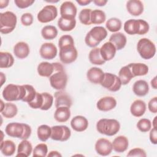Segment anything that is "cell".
<instances>
[{
  "label": "cell",
  "instance_id": "obj_1",
  "mask_svg": "<svg viewBox=\"0 0 157 157\" xmlns=\"http://www.w3.org/2000/svg\"><path fill=\"white\" fill-rule=\"evenodd\" d=\"M31 131L29 125L17 122L10 123L5 128V132L7 136L22 140L28 139L31 134Z\"/></svg>",
  "mask_w": 157,
  "mask_h": 157
},
{
  "label": "cell",
  "instance_id": "obj_2",
  "mask_svg": "<svg viewBox=\"0 0 157 157\" xmlns=\"http://www.w3.org/2000/svg\"><path fill=\"white\" fill-rule=\"evenodd\" d=\"M124 31L129 35H144L149 31L148 23L142 19H130L125 21L123 26Z\"/></svg>",
  "mask_w": 157,
  "mask_h": 157
},
{
  "label": "cell",
  "instance_id": "obj_3",
  "mask_svg": "<svg viewBox=\"0 0 157 157\" xmlns=\"http://www.w3.org/2000/svg\"><path fill=\"white\" fill-rule=\"evenodd\" d=\"M120 129L119 121L115 119H100L96 123V129L101 134L108 136L115 135Z\"/></svg>",
  "mask_w": 157,
  "mask_h": 157
},
{
  "label": "cell",
  "instance_id": "obj_4",
  "mask_svg": "<svg viewBox=\"0 0 157 157\" xmlns=\"http://www.w3.org/2000/svg\"><path fill=\"white\" fill-rule=\"evenodd\" d=\"M107 36V31L102 26H94L86 34L85 42L87 46L94 48L105 39Z\"/></svg>",
  "mask_w": 157,
  "mask_h": 157
},
{
  "label": "cell",
  "instance_id": "obj_5",
  "mask_svg": "<svg viewBox=\"0 0 157 157\" xmlns=\"http://www.w3.org/2000/svg\"><path fill=\"white\" fill-rule=\"evenodd\" d=\"M2 95L3 98L9 102L22 101L25 95V86L9 84L4 88Z\"/></svg>",
  "mask_w": 157,
  "mask_h": 157
},
{
  "label": "cell",
  "instance_id": "obj_6",
  "mask_svg": "<svg viewBox=\"0 0 157 157\" xmlns=\"http://www.w3.org/2000/svg\"><path fill=\"white\" fill-rule=\"evenodd\" d=\"M17 17L10 11H6L0 13V32L7 34L12 32L16 27Z\"/></svg>",
  "mask_w": 157,
  "mask_h": 157
},
{
  "label": "cell",
  "instance_id": "obj_7",
  "mask_svg": "<svg viewBox=\"0 0 157 157\" xmlns=\"http://www.w3.org/2000/svg\"><path fill=\"white\" fill-rule=\"evenodd\" d=\"M137 50L143 59H150L155 55L156 46L150 39L142 38L137 42Z\"/></svg>",
  "mask_w": 157,
  "mask_h": 157
},
{
  "label": "cell",
  "instance_id": "obj_8",
  "mask_svg": "<svg viewBox=\"0 0 157 157\" xmlns=\"http://www.w3.org/2000/svg\"><path fill=\"white\" fill-rule=\"evenodd\" d=\"M37 70L38 74L44 77H50L55 72L64 71L61 64L59 63H50L46 61L41 62L37 66Z\"/></svg>",
  "mask_w": 157,
  "mask_h": 157
},
{
  "label": "cell",
  "instance_id": "obj_9",
  "mask_svg": "<svg viewBox=\"0 0 157 157\" xmlns=\"http://www.w3.org/2000/svg\"><path fill=\"white\" fill-rule=\"evenodd\" d=\"M100 85L108 90L113 92L118 91L122 84L119 77L112 73L105 72Z\"/></svg>",
  "mask_w": 157,
  "mask_h": 157
},
{
  "label": "cell",
  "instance_id": "obj_10",
  "mask_svg": "<svg viewBox=\"0 0 157 157\" xmlns=\"http://www.w3.org/2000/svg\"><path fill=\"white\" fill-rule=\"evenodd\" d=\"M59 56L63 64H71L76 60L78 52L74 45H67L59 48Z\"/></svg>",
  "mask_w": 157,
  "mask_h": 157
},
{
  "label": "cell",
  "instance_id": "obj_11",
  "mask_svg": "<svg viewBox=\"0 0 157 157\" xmlns=\"http://www.w3.org/2000/svg\"><path fill=\"white\" fill-rule=\"evenodd\" d=\"M57 15V8L53 5H47L39 12L37 18L39 22L46 23L55 20Z\"/></svg>",
  "mask_w": 157,
  "mask_h": 157
},
{
  "label": "cell",
  "instance_id": "obj_12",
  "mask_svg": "<svg viewBox=\"0 0 157 157\" xmlns=\"http://www.w3.org/2000/svg\"><path fill=\"white\" fill-rule=\"evenodd\" d=\"M52 133L50 138L56 141L65 142L67 140L71 135L70 129L65 125H56L51 127Z\"/></svg>",
  "mask_w": 157,
  "mask_h": 157
},
{
  "label": "cell",
  "instance_id": "obj_13",
  "mask_svg": "<svg viewBox=\"0 0 157 157\" xmlns=\"http://www.w3.org/2000/svg\"><path fill=\"white\" fill-rule=\"evenodd\" d=\"M49 80L50 85L53 88L58 91L63 90L66 86L67 75L64 71L56 72L49 77Z\"/></svg>",
  "mask_w": 157,
  "mask_h": 157
},
{
  "label": "cell",
  "instance_id": "obj_14",
  "mask_svg": "<svg viewBox=\"0 0 157 157\" xmlns=\"http://www.w3.org/2000/svg\"><path fill=\"white\" fill-rule=\"evenodd\" d=\"M112 144L107 139H99L95 144V150L101 156H108L112 153Z\"/></svg>",
  "mask_w": 157,
  "mask_h": 157
},
{
  "label": "cell",
  "instance_id": "obj_15",
  "mask_svg": "<svg viewBox=\"0 0 157 157\" xmlns=\"http://www.w3.org/2000/svg\"><path fill=\"white\" fill-rule=\"evenodd\" d=\"M77 12V7L71 1H65L60 6V15L63 18L74 19Z\"/></svg>",
  "mask_w": 157,
  "mask_h": 157
},
{
  "label": "cell",
  "instance_id": "obj_16",
  "mask_svg": "<svg viewBox=\"0 0 157 157\" xmlns=\"http://www.w3.org/2000/svg\"><path fill=\"white\" fill-rule=\"evenodd\" d=\"M39 53L40 56L45 59H52L56 57L58 50L55 45L52 42H46L40 46Z\"/></svg>",
  "mask_w": 157,
  "mask_h": 157
},
{
  "label": "cell",
  "instance_id": "obj_17",
  "mask_svg": "<svg viewBox=\"0 0 157 157\" xmlns=\"http://www.w3.org/2000/svg\"><path fill=\"white\" fill-rule=\"evenodd\" d=\"M117 105V101L112 96H105L101 98L96 104L98 110L107 112L113 109Z\"/></svg>",
  "mask_w": 157,
  "mask_h": 157
},
{
  "label": "cell",
  "instance_id": "obj_18",
  "mask_svg": "<svg viewBox=\"0 0 157 157\" xmlns=\"http://www.w3.org/2000/svg\"><path fill=\"white\" fill-rule=\"evenodd\" d=\"M55 105L56 108L61 106H66L71 107L72 104V101L70 96L66 92L59 90L55 93Z\"/></svg>",
  "mask_w": 157,
  "mask_h": 157
},
{
  "label": "cell",
  "instance_id": "obj_19",
  "mask_svg": "<svg viewBox=\"0 0 157 157\" xmlns=\"http://www.w3.org/2000/svg\"><path fill=\"white\" fill-rule=\"evenodd\" d=\"M116 52L115 47L109 41L105 42L100 48L101 55L105 61L112 59L116 54Z\"/></svg>",
  "mask_w": 157,
  "mask_h": 157
},
{
  "label": "cell",
  "instance_id": "obj_20",
  "mask_svg": "<svg viewBox=\"0 0 157 157\" xmlns=\"http://www.w3.org/2000/svg\"><path fill=\"white\" fill-rule=\"evenodd\" d=\"M104 72L97 67H93L89 69L86 73L87 79L93 84H100L103 79Z\"/></svg>",
  "mask_w": 157,
  "mask_h": 157
},
{
  "label": "cell",
  "instance_id": "obj_21",
  "mask_svg": "<svg viewBox=\"0 0 157 157\" xmlns=\"http://www.w3.org/2000/svg\"><path fill=\"white\" fill-rule=\"evenodd\" d=\"M71 128L77 132L85 131L88 126V121L83 116L77 115L71 121Z\"/></svg>",
  "mask_w": 157,
  "mask_h": 157
},
{
  "label": "cell",
  "instance_id": "obj_22",
  "mask_svg": "<svg viewBox=\"0 0 157 157\" xmlns=\"http://www.w3.org/2000/svg\"><path fill=\"white\" fill-rule=\"evenodd\" d=\"M126 6L128 12L133 16H139L144 12V4L139 0H129Z\"/></svg>",
  "mask_w": 157,
  "mask_h": 157
},
{
  "label": "cell",
  "instance_id": "obj_23",
  "mask_svg": "<svg viewBox=\"0 0 157 157\" xmlns=\"http://www.w3.org/2000/svg\"><path fill=\"white\" fill-rule=\"evenodd\" d=\"M112 144L113 150L117 153H123L125 151L129 145L128 139L124 136H119L115 137Z\"/></svg>",
  "mask_w": 157,
  "mask_h": 157
},
{
  "label": "cell",
  "instance_id": "obj_24",
  "mask_svg": "<svg viewBox=\"0 0 157 157\" xmlns=\"http://www.w3.org/2000/svg\"><path fill=\"white\" fill-rule=\"evenodd\" d=\"M147 105L145 102L140 99L135 100L131 105L130 112L136 117H142L146 111Z\"/></svg>",
  "mask_w": 157,
  "mask_h": 157
},
{
  "label": "cell",
  "instance_id": "obj_25",
  "mask_svg": "<svg viewBox=\"0 0 157 157\" xmlns=\"http://www.w3.org/2000/svg\"><path fill=\"white\" fill-rule=\"evenodd\" d=\"M129 67L133 77L137 76L145 75L148 72V67L147 65L141 63H133L128 64Z\"/></svg>",
  "mask_w": 157,
  "mask_h": 157
},
{
  "label": "cell",
  "instance_id": "obj_26",
  "mask_svg": "<svg viewBox=\"0 0 157 157\" xmlns=\"http://www.w3.org/2000/svg\"><path fill=\"white\" fill-rule=\"evenodd\" d=\"M109 42L114 45L117 50H120L125 47L127 42V39L126 36L122 33L117 32L110 36Z\"/></svg>",
  "mask_w": 157,
  "mask_h": 157
},
{
  "label": "cell",
  "instance_id": "obj_27",
  "mask_svg": "<svg viewBox=\"0 0 157 157\" xmlns=\"http://www.w3.org/2000/svg\"><path fill=\"white\" fill-rule=\"evenodd\" d=\"M29 45L25 42H18L13 47V53L19 59L26 58L29 55Z\"/></svg>",
  "mask_w": 157,
  "mask_h": 157
},
{
  "label": "cell",
  "instance_id": "obj_28",
  "mask_svg": "<svg viewBox=\"0 0 157 157\" xmlns=\"http://www.w3.org/2000/svg\"><path fill=\"white\" fill-rule=\"evenodd\" d=\"M132 91L137 96H145L148 93L149 85L145 80H139L135 82L133 84Z\"/></svg>",
  "mask_w": 157,
  "mask_h": 157
},
{
  "label": "cell",
  "instance_id": "obj_29",
  "mask_svg": "<svg viewBox=\"0 0 157 157\" xmlns=\"http://www.w3.org/2000/svg\"><path fill=\"white\" fill-rule=\"evenodd\" d=\"M71 117V110L69 107L61 106L56 108L54 113V118L56 121L59 123L67 121Z\"/></svg>",
  "mask_w": 157,
  "mask_h": 157
},
{
  "label": "cell",
  "instance_id": "obj_30",
  "mask_svg": "<svg viewBox=\"0 0 157 157\" xmlns=\"http://www.w3.org/2000/svg\"><path fill=\"white\" fill-rule=\"evenodd\" d=\"M33 151V146L31 143L27 139L22 140L18 145L17 154L16 156H29Z\"/></svg>",
  "mask_w": 157,
  "mask_h": 157
},
{
  "label": "cell",
  "instance_id": "obj_31",
  "mask_svg": "<svg viewBox=\"0 0 157 157\" xmlns=\"http://www.w3.org/2000/svg\"><path fill=\"white\" fill-rule=\"evenodd\" d=\"M0 150L4 155L6 156H10L13 155L15 152L16 146L12 140H2L1 142Z\"/></svg>",
  "mask_w": 157,
  "mask_h": 157
},
{
  "label": "cell",
  "instance_id": "obj_32",
  "mask_svg": "<svg viewBox=\"0 0 157 157\" xmlns=\"http://www.w3.org/2000/svg\"><path fill=\"white\" fill-rule=\"evenodd\" d=\"M58 26L63 31H71L76 26L75 19H67L60 17L58 20Z\"/></svg>",
  "mask_w": 157,
  "mask_h": 157
},
{
  "label": "cell",
  "instance_id": "obj_33",
  "mask_svg": "<svg viewBox=\"0 0 157 157\" xmlns=\"http://www.w3.org/2000/svg\"><path fill=\"white\" fill-rule=\"evenodd\" d=\"M88 58L90 63L93 64L102 65L105 63L101 55L100 48L98 47H94L91 50L89 53Z\"/></svg>",
  "mask_w": 157,
  "mask_h": 157
},
{
  "label": "cell",
  "instance_id": "obj_34",
  "mask_svg": "<svg viewBox=\"0 0 157 157\" xmlns=\"http://www.w3.org/2000/svg\"><path fill=\"white\" fill-rule=\"evenodd\" d=\"M14 58L12 55L7 52H0V67L9 68L13 66Z\"/></svg>",
  "mask_w": 157,
  "mask_h": 157
},
{
  "label": "cell",
  "instance_id": "obj_35",
  "mask_svg": "<svg viewBox=\"0 0 157 157\" xmlns=\"http://www.w3.org/2000/svg\"><path fill=\"white\" fill-rule=\"evenodd\" d=\"M41 35L45 40H52L57 36L58 30L54 26L47 25L42 28L41 30Z\"/></svg>",
  "mask_w": 157,
  "mask_h": 157
},
{
  "label": "cell",
  "instance_id": "obj_36",
  "mask_svg": "<svg viewBox=\"0 0 157 157\" xmlns=\"http://www.w3.org/2000/svg\"><path fill=\"white\" fill-rule=\"evenodd\" d=\"M52 133L51 127L47 124H42L37 128V134L38 139L42 142L47 141L50 138Z\"/></svg>",
  "mask_w": 157,
  "mask_h": 157
},
{
  "label": "cell",
  "instance_id": "obj_37",
  "mask_svg": "<svg viewBox=\"0 0 157 157\" xmlns=\"http://www.w3.org/2000/svg\"><path fill=\"white\" fill-rule=\"evenodd\" d=\"M18 112L17 105L11 102L5 103L3 110L1 112L2 115L6 118H12L14 117Z\"/></svg>",
  "mask_w": 157,
  "mask_h": 157
},
{
  "label": "cell",
  "instance_id": "obj_38",
  "mask_svg": "<svg viewBox=\"0 0 157 157\" xmlns=\"http://www.w3.org/2000/svg\"><path fill=\"white\" fill-rule=\"evenodd\" d=\"M118 77L121 80V84L123 85L129 83L131 80L134 78L128 65L123 66L120 69L118 72Z\"/></svg>",
  "mask_w": 157,
  "mask_h": 157
},
{
  "label": "cell",
  "instance_id": "obj_39",
  "mask_svg": "<svg viewBox=\"0 0 157 157\" xmlns=\"http://www.w3.org/2000/svg\"><path fill=\"white\" fill-rule=\"evenodd\" d=\"M106 19V15L104 11L99 9H95L91 13V24L100 25L103 23Z\"/></svg>",
  "mask_w": 157,
  "mask_h": 157
},
{
  "label": "cell",
  "instance_id": "obj_40",
  "mask_svg": "<svg viewBox=\"0 0 157 157\" xmlns=\"http://www.w3.org/2000/svg\"><path fill=\"white\" fill-rule=\"evenodd\" d=\"M121 21L119 18L115 17L110 18L105 23L106 28L109 31L112 33H117L119 30L121 29Z\"/></svg>",
  "mask_w": 157,
  "mask_h": 157
},
{
  "label": "cell",
  "instance_id": "obj_41",
  "mask_svg": "<svg viewBox=\"0 0 157 157\" xmlns=\"http://www.w3.org/2000/svg\"><path fill=\"white\" fill-rule=\"evenodd\" d=\"M24 86L25 88V95L22 101L28 104L34 100L37 92L34 88L31 85H24Z\"/></svg>",
  "mask_w": 157,
  "mask_h": 157
},
{
  "label": "cell",
  "instance_id": "obj_42",
  "mask_svg": "<svg viewBox=\"0 0 157 157\" xmlns=\"http://www.w3.org/2000/svg\"><path fill=\"white\" fill-rule=\"evenodd\" d=\"M92 10L90 9H83L81 10L78 15V19L81 23L85 25H90L91 13Z\"/></svg>",
  "mask_w": 157,
  "mask_h": 157
},
{
  "label": "cell",
  "instance_id": "obj_43",
  "mask_svg": "<svg viewBox=\"0 0 157 157\" xmlns=\"http://www.w3.org/2000/svg\"><path fill=\"white\" fill-rule=\"evenodd\" d=\"M48 153V147L45 144L41 143L37 144L34 148L33 156H47Z\"/></svg>",
  "mask_w": 157,
  "mask_h": 157
},
{
  "label": "cell",
  "instance_id": "obj_44",
  "mask_svg": "<svg viewBox=\"0 0 157 157\" xmlns=\"http://www.w3.org/2000/svg\"><path fill=\"white\" fill-rule=\"evenodd\" d=\"M43 96V105L41 107V110H47L50 109L53 103V96L47 92L42 93Z\"/></svg>",
  "mask_w": 157,
  "mask_h": 157
},
{
  "label": "cell",
  "instance_id": "obj_45",
  "mask_svg": "<svg viewBox=\"0 0 157 157\" xmlns=\"http://www.w3.org/2000/svg\"><path fill=\"white\" fill-rule=\"evenodd\" d=\"M136 126L140 131L142 132H147L151 129V123L149 119L141 118L138 121Z\"/></svg>",
  "mask_w": 157,
  "mask_h": 157
},
{
  "label": "cell",
  "instance_id": "obj_46",
  "mask_svg": "<svg viewBox=\"0 0 157 157\" xmlns=\"http://www.w3.org/2000/svg\"><path fill=\"white\" fill-rule=\"evenodd\" d=\"M43 96L41 93H36V96L34 100L31 101V102L28 103V105H29L30 107L34 109H41L42 105H43Z\"/></svg>",
  "mask_w": 157,
  "mask_h": 157
},
{
  "label": "cell",
  "instance_id": "obj_47",
  "mask_svg": "<svg viewBox=\"0 0 157 157\" xmlns=\"http://www.w3.org/2000/svg\"><path fill=\"white\" fill-rule=\"evenodd\" d=\"M71 45H74V41L71 36L65 34L60 37L58 41L59 48H61L63 47Z\"/></svg>",
  "mask_w": 157,
  "mask_h": 157
},
{
  "label": "cell",
  "instance_id": "obj_48",
  "mask_svg": "<svg viewBox=\"0 0 157 157\" xmlns=\"http://www.w3.org/2000/svg\"><path fill=\"white\" fill-rule=\"evenodd\" d=\"M20 20L23 25L28 26L33 24L34 18L31 13H25L21 15Z\"/></svg>",
  "mask_w": 157,
  "mask_h": 157
},
{
  "label": "cell",
  "instance_id": "obj_49",
  "mask_svg": "<svg viewBox=\"0 0 157 157\" xmlns=\"http://www.w3.org/2000/svg\"><path fill=\"white\" fill-rule=\"evenodd\" d=\"M127 156H142L146 157L147 154L145 151L140 148H134L129 150L127 154Z\"/></svg>",
  "mask_w": 157,
  "mask_h": 157
},
{
  "label": "cell",
  "instance_id": "obj_50",
  "mask_svg": "<svg viewBox=\"0 0 157 157\" xmlns=\"http://www.w3.org/2000/svg\"><path fill=\"white\" fill-rule=\"evenodd\" d=\"M34 0H14V3L20 9H25L31 6Z\"/></svg>",
  "mask_w": 157,
  "mask_h": 157
},
{
  "label": "cell",
  "instance_id": "obj_51",
  "mask_svg": "<svg viewBox=\"0 0 157 157\" xmlns=\"http://www.w3.org/2000/svg\"><path fill=\"white\" fill-rule=\"evenodd\" d=\"M148 108L150 112L153 113H157V97L155 96L150 100L148 104Z\"/></svg>",
  "mask_w": 157,
  "mask_h": 157
},
{
  "label": "cell",
  "instance_id": "obj_52",
  "mask_svg": "<svg viewBox=\"0 0 157 157\" xmlns=\"http://www.w3.org/2000/svg\"><path fill=\"white\" fill-rule=\"evenodd\" d=\"M150 140L153 144L156 145L157 144V130L156 128H153L150 129L149 134Z\"/></svg>",
  "mask_w": 157,
  "mask_h": 157
},
{
  "label": "cell",
  "instance_id": "obj_53",
  "mask_svg": "<svg viewBox=\"0 0 157 157\" xmlns=\"http://www.w3.org/2000/svg\"><path fill=\"white\" fill-rule=\"evenodd\" d=\"M93 2L96 6L101 7V6H104L107 4V0H93Z\"/></svg>",
  "mask_w": 157,
  "mask_h": 157
},
{
  "label": "cell",
  "instance_id": "obj_54",
  "mask_svg": "<svg viewBox=\"0 0 157 157\" xmlns=\"http://www.w3.org/2000/svg\"><path fill=\"white\" fill-rule=\"evenodd\" d=\"M76 2L81 6H86L88 5L89 4H90L91 2H93V1L91 0H76Z\"/></svg>",
  "mask_w": 157,
  "mask_h": 157
},
{
  "label": "cell",
  "instance_id": "obj_55",
  "mask_svg": "<svg viewBox=\"0 0 157 157\" xmlns=\"http://www.w3.org/2000/svg\"><path fill=\"white\" fill-rule=\"evenodd\" d=\"M61 154H60L58 151H50V153L47 155V156L48 157H50V156H52V157H55V156H56V157H59V156H61Z\"/></svg>",
  "mask_w": 157,
  "mask_h": 157
},
{
  "label": "cell",
  "instance_id": "obj_56",
  "mask_svg": "<svg viewBox=\"0 0 157 157\" xmlns=\"http://www.w3.org/2000/svg\"><path fill=\"white\" fill-rule=\"evenodd\" d=\"M9 0H1L0 1V9H2L3 8L6 7L9 4Z\"/></svg>",
  "mask_w": 157,
  "mask_h": 157
},
{
  "label": "cell",
  "instance_id": "obj_57",
  "mask_svg": "<svg viewBox=\"0 0 157 157\" xmlns=\"http://www.w3.org/2000/svg\"><path fill=\"white\" fill-rule=\"evenodd\" d=\"M157 77L155 76L152 80H151V86L154 89H157Z\"/></svg>",
  "mask_w": 157,
  "mask_h": 157
},
{
  "label": "cell",
  "instance_id": "obj_58",
  "mask_svg": "<svg viewBox=\"0 0 157 157\" xmlns=\"http://www.w3.org/2000/svg\"><path fill=\"white\" fill-rule=\"evenodd\" d=\"M1 86H2V85L4 84V83L6 82V75L2 73V72H1Z\"/></svg>",
  "mask_w": 157,
  "mask_h": 157
},
{
  "label": "cell",
  "instance_id": "obj_59",
  "mask_svg": "<svg viewBox=\"0 0 157 157\" xmlns=\"http://www.w3.org/2000/svg\"><path fill=\"white\" fill-rule=\"evenodd\" d=\"M156 118H157L156 116L155 117V118H154V119H153V123H152L153 128H156Z\"/></svg>",
  "mask_w": 157,
  "mask_h": 157
},
{
  "label": "cell",
  "instance_id": "obj_60",
  "mask_svg": "<svg viewBox=\"0 0 157 157\" xmlns=\"http://www.w3.org/2000/svg\"><path fill=\"white\" fill-rule=\"evenodd\" d=\"M0 104H1V109H0V112H1V111L3 110L4 107V105H5V103H4V102H3L2 100H1V103H0Z\"/></svg>",
  "mask_w": 157,
  "mask_h": 157
}]
</instances>
